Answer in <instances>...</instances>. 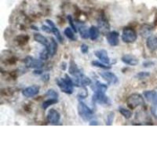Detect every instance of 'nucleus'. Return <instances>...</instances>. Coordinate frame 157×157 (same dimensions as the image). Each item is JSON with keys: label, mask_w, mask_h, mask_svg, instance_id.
<instances>
[{"label": "nucleus", "mask_w": 157, "mask_h": 157, "mask_svg": "<svg viewBox=\"0 0 157 157\" xmlns=\"http://www.w3.org/2000/svg\"><path fill=\"white\" fill-rule=\"evenodd\" d=\"M67 17H68V22H69L71 28L73 29L74 32L76 33V32H77V28H76V26L75 25V24H74V21H73V19H72V17H71V15H68Z\"/></svg>", "instance_id": "32"}, {"label": "nucleus", "mask_w": 157, "mask_h": 157, "mask_svg": "<svg viewBox=\"0 0 157 157\" xmlns=\"http://www.w3.org/2000/svg\"><path fill=\"white\" fill-rule=\"evenodd\" d=\"M45 95H46L47 97H50V98H58V94L57 93V91H55L54 90H53V89L48 90Z\"/></svg>", "instance_id": "30"}, {"label": "nucleus", "mask_w": 157, "mask_h": 157, "mask_svg": "<svg viewBox=\"0 0 157 157\" xmlns=\"http://www.w3.org/2000/svg\"><path fill=\"white\" fill-rule=\"evenodd\" d=\"M153 64V63L151 62V61H145V62L143 63V65H144V67H150L151 65H152Z\"/></svg>", "instance_id": "36"}, {"label": "nucleus", "mask_w": 157, "mask_h": 157, "mask_svg": "<svg viewBox=\"0 0 157 157\" xmlns=\"http://www.w3.org/2000/svg\"><path fill=\"white\" fill-rule=\"evenodd\" d=\"M25 65L28 67V68H35V69H40L43 67L44 65V63L43 62V60H38V59L34 58L33 57H31V56H28L26 57L25 60Z\"/></svg>", "instance_id": "5"}, {"label": "nucleus", "mask_w": 157, "mask_h": 157, "mask_svg": "<svg viewBox=\"0 0 157 157\" xmlns=\"http://www.w3.org/2000/svg\"><path fill=\"white\" fill-rule=\"evenodd\" d=\"M56 82H57V86H59V88L64 93L68 94H71L73 93L74 86H75L74 82L68 75H65L64 78H57Z\"/></svg>", "instance_id": "1"}, {"label": "nucleus", "mask_w": 157, "mask_h": 157, "mask_svg": "<svg viewBox=\"0 0 157 157\" xmlns=\"http://www.w3.org/2000/svg\"><path fill=\"white\" fill-rule=\"evenodd\" d=\"M146 46L150 51H155L157 50V36L153 35V36H150L147 39Z\"/></svg>", "instance_id": "16"}, {"label": "nucleus", "mask_w": 157, "mask_h": 157, "mask_svg": "<svg viewBox=\"0 0 157 157\" xmlns=\"http://www.w3.org/2000/svg\"><path fill=\"white\" fill-rule=\"evenodd\" d=\"M90 126H93V125H98V123L97 120H90Z\"/></svg>", "instance_id": "37"}, {"label": "nucleus", "mask_w": 157, "mask_h": 157, "mask_svg": "<svg viewBox=\"0 0 157 157\" xmlns=\"http://www.w3.org/2000/svg\"><path fill=\"white\" fill-rule=\"evenodd\" d=\"M78 113L82 120L85 121H90L93 118V112L82 101H79L78 104Z\"/></svg>", "instance_id": "3"}, {"label": "nucleus", "mask_w": 157, "mask_h": 157, "mask_svg": "<svg viewBox=\"0 0 157 157\" xmlns=\"http://www.w3.org/2000/svg\"><path fill=\"white\" fill-rule=\"evenodd\" d=\"M92 65L95 67H98V68H104V69H109L111 68V66H107V64H105V63H101L100 61H93L91 62Z\"/></svg>", "instance_id": "27"}, {"label": "nucleus", "mask_w": 157, "mask_h": 157, "mask_svg": "<svg viewBox=\"0 0 157 157\" xmlns=\"http://www.w3.org/2000/svg\"><path fill=\"white\" fill-rule=\"evenodd\" d=\"M58 102V100H57V98H50V99L48 100L45 101L43 103V109H47V108L50 107V105H53L54 104H57Z\"/></svg>", "instance_id": "25"}, {"label": "nucleus", "mask_w": 157, "mask_h": 157, "mask_svg": "<svg viewBox=\"0 0 157 157\" xmlns=\"http://www.w3.org/2000/svg\"><path fill=\"white\" fill-rule=\"evenodd\" d=\"M40 87L37 85H33V86H29V87L25 88L22 91V94L26 98H32V97L36 96L39 94Z\"/></svg>", "instance_id": "10"}, {"label": "nucleus", "mask_w": 157, "mask_h": 157, "mask_svg": "<svg viewBox=\"0 0 157 157\" xmlns=\"http://www.w3.org/2000/svg\"><path fill=\"white\" fill-rule=\"evenodd\" d=\"M61 120V115L57 110L51 109L47 114V121L51 124H57Z\"/></svg>", "instance_id": "9"}, {"label": "nucleus", "mask_w": 157, "mask_h": 157, "mask_svg": "<svg viewBox=\"0 0 157 157\" xmlns=\"http://www.w3.org/2000/svg\"><path fill=\"white\" fill-rule=\"evenodd\" d=\"M137 35L134 29L125 28L122 33V40L126 43H134L137 40Z\"/></svg>", "instance_id": "4"}, {"label": "nucleus", "mask_w": 157, "mask_h": 157, "mask_svg": "<svg viewBox=\"0 0 157 157\" xmlns=\"http://www.w3.org/2000/svg\"><path fill=\"white\" fill-rule=\"evenodd\" d=\"M144 98L153 105H157V91L146 90L143 93Z\"/></svg>", "instance_id": "13"}, {"label": "nucleus", "mask_w": 157, "mask_h": 157, "mask_svg": "<svg viewBox=\"0 0 157 157\" xmlns=\"http://www.w3.org/2000/svg\"><path fill=\"white\" fill-rule=\"evenodd\" d=\"M42 72L43 71L40 69H36L34 71V74H36V75H40V74H42Z\"/></svg>", "instance_id": "38"}, {"label": "nucleus", "mask_w": 157, "mask_h": 157, "mask_svg": "<svg viewBox=\"0 0 157 157\" xmlns=\"http://www.w3.org/2000/svg\"><path fill=\"white\" fill-rule=\"evenodd\" d=\"M98 29L99 30L101 31L102 32H108L110 29V26H109V24L108 22V21L106 20V18L105 17H101L98 21Z\"/></svg>", "instance_id": "18"}, {"label": "nucleus", "mask_w": 157, "mask_h": 157, "mask_svg": "<svg viewBox=\"0 0 157 157\" xmlns=\"http://www.w3.org/2000/svg\"><path fill=\"white\" fill-rule=\"evenodd\" d=\"M80 50H81V52H82V54H86V53L89 51V47H88L86 44L83 43V44L81 45Z\"/></svg>", "instance_id": "33"}, {"label": "nucleus", "mask_w": 157, "mask_h": 157, "mask_svg": "<svg viewBox=\"0 0 157 157\" xmlns=\"http://www.w3.org/2000/svg\"><path fill=\"white\" fill-rule=\"evenodd\" d=\"M64 34L66 36V37L68 38V39H69L71 41H75L77 39L76 36H75V33H74L73 29H71V28L68 27L64 29Z\"/></svg>", "instance_id": "23"}, {"label": "nucleus", "mask_w": 157, "mask_h": 157, "mask_svg": "<svg viewBox=\"0 0 157 157\" xmlns=\"http://www.w3.org/2000/svg\"><path fill=\"white\" fill-rule=\"evenodd\" d=\"M127 104L130 109H134L139 106H142L145 104V100L140 94H133L128 97Z\"/></svg>", "instance_id": "2"}, {"label": "nucleus", "mask_w": 157, "mask_h": 157, "mask_svg": "<svg viewBox=\"0 0 157 157\" xmlns=\"http://www.w3.org/2000/svg\"><path fill=\"white\" fill-rule=\"evenodd\" d=\"M150 75V73L148 71H141V72H138L137 75H135L136 78H139V79H143V78H145L147 77H148Z\"/></svg>", "instance_id": "31"}, {"label": "nucleus", "mask_w": 157, "mask_h": 157, "mask_svg": "<svg viewBox=\"0 0 157 157\" xmlns=\"http://www.w3.org/2000/svg\"><path fill=\"white\" fill-rule=\"evenodd\" d=\"M119 111H120V114L123 116V117L127 119V120H129L131 118L132 116V113H131V111L129 110V109H125V108L120 107L119 108Z\"/></svg>", "instance_id": "26"}, {"label": "nucleus", "mask_w": 157, "mask_h": 157, "mask_svg": "<svg viewBox=\"0 0 157 157\" xmlns=\"http://www.w3.org/2000/svg\"><path fill=\"white\" fill-rule=\"evenodd\" d=\"M115 118V113L113 112H110L109 114L107 115V119H106V125L111 126L113 125V121H114Z\"/></svg>", "instance_id": "28"}, {"label": "nucleus", "mask_w": 157, "mask_h": 157, "mask_svg": "<svg viewBox=\"0 0 157 157\" xmlns=\"http://www.w3.org/2000/svg\"><path fill=\"white\" fill-rule=\"evenodd\" d=\"M121 60L124 64H128V65H130V66H136V65L139 64V60L135 56L131 55V54H125V55H123L122 57Z\"/></svg>", "instance_id": "12"}, {"label": "nucleus", "mask_w": 157, "mask_h": 157, "mask_svg": "<svg viewBox=\"0 0 157 157\" xmlns=\"http://www.w3.org/2000/svg\"><path fill=\"white\" fill-rule=\"evenodd\" d=\"M61 65H62V66H61V68H62L63 70H65V68H66V64H65V63H63Z\"/></svg>", "instance_id": "40"}, {"label": "nucleus", "mask_w": 157, "mask_h": 157, "mask_svg": "<svg viewBox=\"0 0 157 157\" xmlns=\"http://www.w3.org/2000/svg\"><path fill=\"white\" fill-rule=\"evenodd\" d=\"M93 101L100 105H110L111 101L105 95V93L101 92H94L93 94Z\"/></svg>", "instance_id": "6"}, {"label": "nucleus", "mask_w": 157, "mask_h": 157, "mask_svg": "<svg viewBox=\"0 0 157 157\" xmlns=\"http://www.w3.org/2000/svg\"><path fill=\"white\" fill-rule=\"evenodd\" d=\"M78 32L80 33V36L82 38V39H86L90 38V35H89V29H87V27L86 26H80V27L78 28Z\"/></svg>", "instance_id": "24"}, {"label": "nucleus", "mask_w": 157, "mask_h": 157, "mask_svg": "<svg viewBox=\"0 0 157 157\" xmlns=\"http://www.w3.org/2000/svg\"><path fill=\"white\" fill-rule=\"evenodd\" d=\"M42 30H43V32H47V33H50V32H52L51 28L48 27V26H45V25L42 26Z\"/></svg>", "instance_id": "35"}, {"label": "nucleus", "mask_w": 157, "mask_h": 157, "mask_svg": "<svg viewBox=\"0 0 157 157\" xmlns=\"http://www.w3.org/2000/svg\"><path fill=\"white\" fill-rule=\"evenodd\" d=\"M94 92H101V93H105L108 90V86L105 84L102 83L101 82L97 81L94 86H92Z\"/></svg>", "instance_id": "21"}, {"label": "nucleus", "mask_w": 157, "mask_h": 157, "mask_svg": "<svg viewBox=\"0 0 157 157\" xmlns=\"http://www.w3.org/2000/svg\"><path fill=\"white\" fill-rule=\"evenodd\" d=\"M46 22H47V23L50 25V27L51 28V29H52V32H53V33L55 35V36H56V38H57V40H58V41L60 42L61 43H64V38H63L62 35L61 34V32H60L59 29L56 27L55 24L52 21H50V20H47V21H46Z\"/></svg>", "instance_id": "15"}, {"label": "nucleus", "mask_w": 157, "mask_h": 157, "mask_svg": "<svg viewBox=\"0 0 157 157\" xmlns=\"http://www.w3.org/2000/svg\"><path fill=\"white\" fill-rule=\"evenodd\" d=\"M74 78H74L75 81H73V82L75 86H86L91 84L90 78L82 73L78 75V76L74 77Z\"/></svg>", "instance_id": "7"}, {"label": "nucleus", "mask_w": 157, "mask_h": 157, "mask_svg": "<svg viewBox=\"0 0 157 157\" xmlns=\"http://www.w3.org/2000/svg\"><path fill=\"white\" fill-rule=\"evenodd\" d=\"M34 39L35 41L42 44L43 46H44L45 47H47L49 45V43H50V41L47 39V38L43 36V35L39 34V33H36V34L34 35Z\"/></svg>", "instance_id": "20"}, {"label": "nucleus", "mask_w": 157, "mask_h": 157, "mask_svg": "<svg viewBox=\"0 0 157 157\" xmlns=\"http://www.w3.org/2000/svg\"><path fill=\"white\" fill-rule=\"evenodd\" d=\"M106 40L112 47H116L120 43V34L116 31L108 32L106 34Z\"/></svg>", "instance_id": "8"}, {"label": "nucleus", "mask_w": 157, "mask_h": 157, "mask_svg": "<svg viewBox=\"0 0 157 157\" xmlns=\"http://www.w3.org/2000/svg\"><path fill=\"white\" fill-rule=\"evenodd\" d=\"M95 56L100 60L101 62L105 63L106 64H109L110 63V58L108 55V52L105 50H99L95 51Z\"/></svg>", "instance_id": "14"}, {"label": "nucleus", "mask_w": 157, "mask_h": 157, "mask_svg": "<svg viewBox=\"0 0 157 157\" xmlns=\"http://www.w3.org/2000/svg\"><path fill=\"white\" fill-rule=\"evenodd\" d=\"M99 32L100 30L98 27L95 26H91L89 29V35H90V39L91 40H96L99 36Z\"/></svg>", "instance_id": "22"}, {"label": "nucleus", "mask_w": 157, "mask_h": 157, "mask_svg": "<svg viewBox=\"0 0 157 157\" xmlns=\"http://www.w3.org/2000/svg\"><path fill=\"white\" fill-rule=\"evenodd\" d=\"M69 73L71 74V75H73V77H76L78 76V75H80V74H82V71H81L79 68L77 67V65L75 64V63L73 61H71V62H70V64H69Z\"/></svg>", "instance_id": "19"}, {"label": "nucleus", "mask_w": 157, "mask_h": 157, "mask_svg": "<svg viewBox=\"0 0 157 157\" xmlns=\"http://www.w3.org/2000/svg\"><path fill=\"white\" fill-rule=\"evenodd\" d=\"M50 57V54H49V52L47 49L45 48V50H43V51L40 52V54H39V58L41 59V60H47Z\"/></svg>", "instance_id": "29"}, {"label": "nucleus", "mask_w": 157, "mask_h": 157, "mask_svg": "<svg viewBox=\"0 0 157 157\" xmlns=\"http://www.w3.org/2000/svg\"><path fill=\"white\" fill-rule=\"evenodd\" d=\"M151 112H152V116L157 119V105H154L153 107H152V109H151Z\"/></svg>", "instance_id": "34"}, {"label": "nucleus", "mask_w": 157, "mask_h": 157, "mask_svg": "<svg viewBox=\"0 0 157 157\" xmlns=\"http://www.w3.org/2000/svg\"><path fill=\"white\" fill-rule=\"evenodd\" d=\"M100 75L110 84H116L119 82L118 77L111 71H102L100 72Z\"/></svg>", "instance_id": "11"}, {"label": "nucleus", "mask_w": 157, "mask_h": 157, "mask_svg": "<svg viewBox=\"0 0 157 157\" xmlns=\"http://www.w3.org/2000/svg\"><path fill=\"white\" fill-rule=\"evenodd\" d=\"M49 75H46L43 77V81H48L49 80Z\"/></svg>", "instance_id": "39"}, {"label": "nucleus", "mask_w": 157, "mask_h": 157, "mask_svg": "<svg viewBox=\"0 0 157 157\" xmlns=\"http://www.w3.org/2000/svg\"><path fill=\"white\" fill-rule=\"evenodd\" d=\"M45 48L48 50L50 57H54L57 51V42L55 41V39H53V38H50L49 45L47 47H45Z\"/></svg>", "instance_id": "17"}]
</instances>
